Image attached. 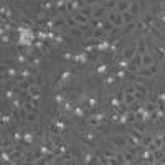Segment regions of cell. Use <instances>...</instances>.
I'll list each match as a JSON object with an SVG mask.
<instances>
[{
	"mask_svg": "<svg viewBox=\"0 0 165 165\" xmlns=\"http://www.w3.org/2000/svg\"><path fill=\"white\" fill-rule=\"evenodd\" d=\"M129 10V2L127 0H117V10L116 12H125Z\"/></svg>",
	"mask_w": 165,
	"mask_h": 165,
	"instance_id": "7",
	"label": "cell"
},
{
	"mask_svg": "<svg viewBox=\"0 0 165 165\" xmlns=\"http://www.w3.org/2000/svg\"><path fill=\"white\" fill-rule=\"evenodd\" d=\"M74 18H76V22H78V25H86V23H89V20H88V17L86 15H83V13H74Z\"/></svg>",
	"mask_w": 165,
	"mask_h": 165,
	"instance_id": "5",
	"label": "cell"
},
{
	"mask_svg": "<svg viewBox=\"0 0 165 165\" xmlns=\"http://www.w3.org/2000/svg\"><path fill=\"white\" fill-rule=\"evenodd\" d=\"M135 86V92H140V94H147V88L142 84H134Z\"/></svg>",
	"mask_w": 165,
	"mask_h": 165,
	"instance_id": "9",
	"label": "cell"
},
{
	"mask_svg": "<svg viewBox=\"0 0 165 165\" xmlns=\"http://www.w3.org/2000/svg\"><path fill=\"white\" fill-rule=\"evenodd\" d=\"M73 61H76V63H86V61H88V53L81 51V53H78V55H74V56H73Z\"/></svg>",
	"mask_w": 165,
	"mask_h": 165,
	"instance_id": "3",
	"label": "cell"
},
{
	"mask_svg": "<svg viewBox=\"0 0 165 165\" xmlns=\"http://www.w3.org/2000/svg\"><path fill=\"white\" fill-rule=\"evenodd\" d=\"M124 102L125 106H129L134 102V94H131V92H125V96H124Z\"/></svg>",
	"mask_w": 165,
	"mask_h": 165,
	"instance_id": "8",
	"label": "cell"
},
{
	"mask_svg": "<svg viewBox=\"0 0 165 165\" xmlns=\"http://www.w3.org/2000/svg\"><path fill=\"white\" fill-rule=\"evenodd\" d=\"M106 71H107V66H106V65L98 66V73H99V74H102V73H106Z\"/></svg>",
	"mask_w": 165,
	"mask_h": 165,
	"instance_id": "12",
	"label": "cell"
},
{
	"mask_svg": "<svg viewBox=\"0 0 165 165\" xmlns=\"http://www.w3.org/2000/svg\"><path fill=\"white\" fill-rule=\"evenodd\" d=\"M56 102H58V104H61V102H63V96L56 94Z\"/></svg>",
	"mask_w": 165,
	"mask_h": 165,
	"instance_id": "16",
	"label": "cell"
},
{
	"mask_svg": "<svg viewBox=\"0 0 165 165\" xmlns=\"http://www.w3.org/2000/svg\"><path fill=\"white\" fill-rule=\"evenodd\" d=\"M152 61H154V56H152L149 51L142 55V68H150Z\"/></svg>",
	"mask_w": 165,
	"mask_h": 165,
	"instance_id": "2",
	"label": "cell"
},
{
	"mask_svg": "<svg viewBox=\"0 0 165 165\" xmlns=\"http://www.w3.org/2000/svg\"><path fill=\"white\" fill-rule=\"evenodd\" d=\"M139 51H140V55L147 53V48H145V41H144V40H140V41H139Z\"/></svg>",
	"mask_w": 165,
	"mask_h": 165,
	"instance_id": "11",
	"label": "cell"
},
{
	"mask_svg": "<svg viewBox=\"0 0 165 165\" xmlns=\"http://www.w3.org/2000/svg\"><path fill=\"white\" fill-rule=\"evenodd\" d=\"M25 140H26V144H32L33 137H32V134H30V132H26V134H25Z\"/></svg>",
	"mask_w": 165,
	"mask_h": 165,
	"instance_id": "13",
	"label": "cell"
},
{
	"mask_svg": "<svg viewBox=\"0 0 165 165\" xmlns=\"http://www.w3.org/2000/svg\"><path fill=\"white\" fill-rule=\"evenodd\" d=\"M121 15H122V22H124V23H127V25H129V23H132V20H134V15H132L129 10H125V12H121Z\"/></svg>",
	"mask_w": 165,
	"mask_h": 165,
	"instance_id": "6",
	"label": "cell"
},
{
	"mask_svg": "<svg viewBox=\"0 0 165 165\" xmlns=\"http://www.w3.org/2000/svg\"><path fill=\"white\" fill-rule=\"evenodd\" d=\"M91 12H92L91 7H83V8L79 10V13H83V15H86V17H89V15H91Z\"/></svg>",
	"mask_w": 165,
	"mask_h": 165,
	"instance_id": "10",
	"label": "cell"
},
{
	"mask_svg": "<svg viewBox=\"0 0 165 165\" xmlns=\"http://www.w3.org/2000/svg\"><path fill=\"white\" fill-rule=\"evenodd\" d=\"M12 96H13V92H12V91H7V98L10 99V98H12Z\"/></svg>",
	"mask_w": 165,
	"mask_h": 165,
	"instance_id": "17",
	"label": "cell"
},
{
	"mask_svg": "<svg viewBox=\"0 0 165 165\" xmlns=\"http://www.w3.org/2000/svg\"><path fill=\"white\" fill-rule=\"evenodd\" d=\"M114 81H116V78L112 76V78H107V81H106V83H107V86H111V84H114Z\"/></svg>",
	"mask_w": 165,
	"mask_h": 165,
	"instance_id": "15",
	"label": "cell"
},
{
	"mask_svg": "<svg viewBox=\"0 0 165 165\" xmlns=\"http://www.w3.org/2000/svg\"><path fill=\"white\" fill-rule=\"evenodd\" d=\"M36 35L33 33L30 26H18V45L20 46H32Z\"/></svg>",
	"mask_w": 165,
	"mask_h": 165,
	"instance_id": "1",
	"label": "cell"
},
{
	"mask_svg": "<svg viewBox=\"0 0 165 165\" xmlns=\"http://www.w3.org/2000/svg\"><path fill=\"white\" fill-rule=\"evenodd\" d=\"M102 12H104V8H98V10L94 12V15H96V17H101V15H102Z\"/></svg>",
	"mask_w": 165,
	"mask_h": 165,
	"instance_id": "14",
	"label": "cell"
},
{
	"mask_svg": "<svg viewBox=\"0 0 165 165\" xmlns=\"http://www.w3.org/2000/svg\"><path fill=\"white\" fill-rule=\"evenodd\" d=\"M96 50H98L99 53H104V51H107V50H111V45H109V41H107V40H102V41L96 46Z\"/></svg>",
	"mask_w": 165,
	"mask_h": 165,
	"instance_id": "4",
	"label": "cell"
}]
</instances>
